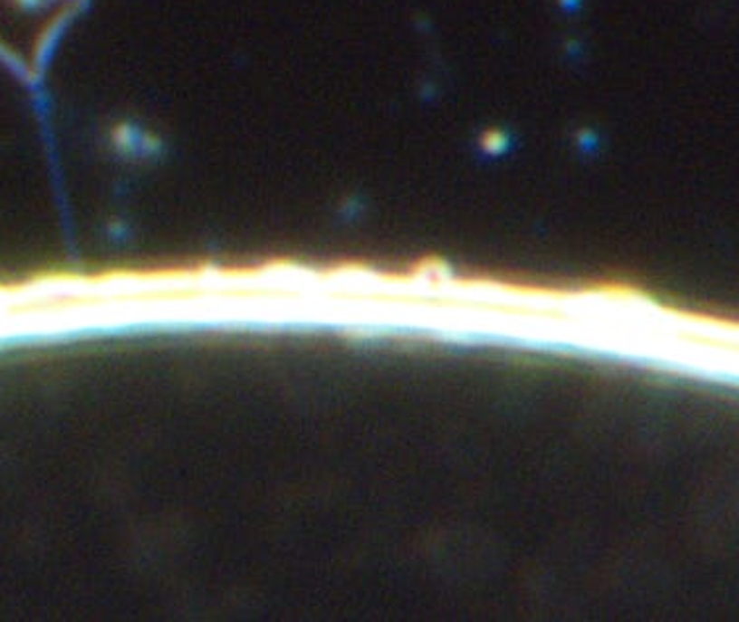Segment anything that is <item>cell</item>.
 <instances>
[{
    "label": "cell",
    "mask_w": 739,
    "mask_h": 622,
    "mask_svg": "<svg viewBox=\"0 0 739 622\" xmlns=\"http://www.w3.org/2000/svg\"><path fill=\"white\" fill-rule=\"evenodd\" d=\"M75 0H0V58L34 70L58 36Z\"/></svg>",
    "instance_id": "1"
}]
</instances>
